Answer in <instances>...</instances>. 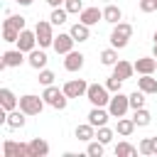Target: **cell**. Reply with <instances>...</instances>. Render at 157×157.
<instances>
[{"mask_svg": "<svg viewBox=\"0 0 157 157\" xmlns=\"http://www.w3.org/2000/svg\"><path fill=\"white\" fill-rule=\"evenodd\" d=\"M152 56L157 59V42H155V47H152Z\"/></svg>", "mask_w": 157, "mask_h": 157, "instance_id": "obj_42", "label": "cell"}, {"mask_svg": "<svg viewBox=\"0 0 157 157\" xmlns=\"http://www.w3.org/2000/svg\"><path fill=\"white\" fill-rule=\"evenodd\" d=\"M140 150L137 147H132L130 142H118L115 145V157H132V155H137Z\"/></svg>", "mask_w": 157, "mask_h": 157, "instance_id": "obj_30", "label": "cell"}, {"mask_svg": "<svg viewBox=\"0 0 157 157\" xmlns=\"http://www.w3.org/2000/svg\"><path fill=\"white\" fill-rule=\"evenodd\" d=\"M61 88H64V93H66L69 98H81V96H86L88 83H86L83 78H71V81H66Z\"/></svg>", "mask_w": 157, "mask_h": 157, "instance_id": "obj_9", "label": "cell"}, {"mask_svg": "<svg viewBox=\"0 0 157 157\" xmlns=\"http://www.w3.org/2000/svg\"><path fill=\"white\" fill-rule=\"evenodd\" d=\"M152 39H155V42H157V32H155V34H152Z\"/></svg>", "mask_w": 157, "mask_h": 157, "instance_id": "obj_43", "label": "cell"}, {"mask_svg": "<svg viewBox=\"0 0 157 157\" xmlns=\"http://www.w3.org/2000/svg\"><path fill=\"white\" fill-rule=\"evenodd\" d=\"M98 20H103V10H98V7H83L78 12V22H83L88 27L98 25Z\"/></svg>", "mask_w": 157, "mask_h": 157, "instance_id": "obj_14", "label": "cell"}, {"mask_svg": "<svg viewBox=\"0 0 157 157\" xmlns=\"http://www.w3.org/2000/svg\"><path fill=\"white\" fill-rule=\"evenodd\" d=\"M64 56H66V59H64V69H66V71L76 74V71H81V69H83V59H86V56H83L81 52H74V49H71V52H69V54H64Z\"/></svg>", "mask_w": 157, "mask_h": 157, "instance_id": "obj_13", "label": "cell"}, {"mask_svg": "<svg viewBox=\"0 0 157 157\" xmlns=\"http://www.w3.org/2000/svg\"><path fill=\"white\" fill-rule=\"evenodd\" d=\"M137 88L145 91L147 96H155L157 93V78H152V74H142L137 78Z\"/></svg>", "mask_w": 157, "mask_h": 157, "instance_id": "obj_25", "label": "cell"}, {"mask_svg": "<svg viewBox=\"0 0 157 157\" xmlns=\"http://www.w3.org/2000/svg\"><path fill=\"white\" fill-rule=\"evenodd\" d=\"M86 98H88L91 105H103V108H108V103H110V91L105 88V83H88Z\"/></svg>", "mask_w": 157, "mask_h": 157, "instance_id": "obj_3", "label": "cell"}, {"mask_svg": "<svg viewBox=\"0 0 157 157\" xmlns=\"http://www.w3.org/2000/svg\"><path fill=\"white\" fill-rule=\"evenodd\" d=\"M152 155H157V137H152Z\"/></svg>", "mask_w": 157, "mask_h": 157, "instance_id": "obj_41", "label": "cell"}, {"mask_svg": "<svg viewBox=\"0 0 157 157\" xmlns=\"http://www.w3.org/2000/svg\"><path fill=\"white\" fill-rule=\"evenodd\" d=\"M27 59H25V52L22 49H7L5 54H2V61H0V69H15V66H20V64H25Z\"/></svg>", "mask_w": 157, "mask_h": 157, "instance_id": "obj_8", "label": "cell"}, {"mask_svg": "<svg viewBox=\"0 0 157 157\" xmlns=\"http://www.w3.org/2000/svg\"><path fill=\"white\" fill-rule=\"evenodd\" d=\"M74 44H76V39L71 37V32H59L54 37V52L56 54H69L74 49Z\"/></svg>", "mask_w": 157, "mask_h": 157, "instance_id": "obj_11", "label": "cell"}, {"mask_svg": "<svg viewBox=\"0 0 157 157\" xmlns=\"http://www.w3.org/2000/svg\"><path fill=\"white\" fill-rule=\"evenodd\" d=\"M103 2H110V0H103Z\"/></svg>", "mask_w": 157, "mask_h": 157, "instance_id": "obj_44", "label": "cell"}, {"mask_svg": "<svg viewBox=\"0 0 157 157\" xmlns=\"http://www.w3.org/2000/svg\"><path fill=\"white\" fill-rule=\"evenodd\" d=\"M120 86H123V78H118L115 74H110V76L105 78V88H108L110 93H118V91H120Z\"/></svg>", "mask_w": 157, "mask_h": 157, "instance_id": "obj_35", "label": "cell"}, {"mask_svg": "<svg viewBox=\"0 0 157 157\" xmlns=\"http://www.w3.org/2000/svg\"><path fill=\"white\" fill-rule=\"evenodd\" d=\"M103 152H105V145L101 140H91L88 147H86V155L88 157H103Z\"/></svg>", "mask_w": 157, "mask_h": 157, "instance_id": "obj_31", "label": "cell"}, {"mask_svg": "<svg viewBox=\"0 0 157 157\" xmlns=\"http://www.w3.org/2000/svg\"><path fill=\"white\" fill-rule=\"evenodd\" d=\"M130 37H132V25L130 22H118V25H113V32H110V47L125 49Z\"/></svg>", "mask_w": 157, "mask_h": 157, "instance_id": "obj_2", "label": "cell"}, {"mask_svg": "<svg viewBox=\"0 0 157 157\" xmlns=\"http://www.w3.org/2000/svg\"><path fill=\"white\" fill-rule=\"evenodd\" d=\"M155 2H157V0H155Z\"/></svg>", "mask_w": 157, "mask_h": 157, "instance_id": "obj_45", "label": "cell"}, {"mask_svg": "<svg viewBox=\"0 0 157 157\" xmlns=\"http://www.w3.org/2000/svg\"><path fill=\"white\" fill-rule=\"evenodd\" d=\"M34 34H37V44L42 47V49H47V47H54V25L49 22V20H39L37 22V27H34Z\"/></svg>", "mask_w": 157, "mask_h": 157, "instance_id": "obj_4", "label": "cell"}, {"mask_svg": "<svg viewBox=\"0 0 157 157\" xmlns=\"http://www.w3.org/2000/svg\"><path fill=\"white\" fill-rule=\"evenodd\" d=\"M64 7L69 10V15H78V12L83 10V0H66Z\"/></svg>", "mask_w": 157, "mask_h": 157, "instance_id": "obj_37", "label": "cell"}, {"mask_svg": "<svg viewBox=\"0 0 157 157\" xmlns=\"http://www.w3.org/2000/svg\"><path fill=\"white\" fill-rule=\"evenodd\" d=\"M145 96H147V93H145V91H140V88H137V91H132V93H130V108H132V110L142 108V105H145Z\"/></svg>", "mask_w": 157, "mask_h": 157, "instance_id": "obj_32", "label": "cell"}, {"mask_svg": "<svg viewBox=\"0 0 157 157\" xmlns=\"http://www.w3.org/2000/svg\"><path fill=\"white\" fill-rule=\"evenodd\" d=\"M44 105H47V101L42 96H34V93L20 96V110H25L27 115H39L44 110Z\"/></svg>", "mask_w": 157, "mask_h": 157, "instance_id": "obj_5", "label": "cell"}, {"mask_svg": "<svg viewBox=\"0 0 157 157\" xmlns=\"http://www.w3.org/2000/svg\"><path fill=\"white\" fill-rule=\"evenodd\" d=\"M29 152H32V157H47L49 155V142L42 140V137H32L29 140Z\"/></svg>", "mask_w": 157, "mask_h": 157, "instance_id": "obj_24", "label": "cell"}, {"mask_svg": "<svg viewBox=\"0 0 157 157\" xmlns=\"http://www.w3.org/2000/svg\"><path fill=\"white\" fill-rule=\"evenodd\" d=\"M2 25H10V27H15V29H25V25H27V20L22 17V15H7V20L2 22Z\"/></svg>", "mask_w": 157, "mask_h": 157, "instance_id": "obj_33", "label": "cell"}, {"mask_svg": "<svg viewBox=\"0 0 157 157\" xmlns=\"http://www.w3.org/2000/svg\"><path fill=\"white\" fill-rule=\"evenodd\" d=\"M140 10L142 12H155L157 10V2L155 0H140Z\"/></svg>", "mask_w": 157, "mask_h": 157, "instance_id": "obj_39", "label": "cell"}, {"mask_svg": "<svg viewBox=\"0 0 157 157\" xmlns=\"http://www.w3.org/2000/svg\"><path fill=\"white\" fill-rule=\"evenodd\" d=\"M135 128H137V125H135V120H132V118H125V115H123V118H118L115 132H118L120 137H130V135L135 132Z\"/></svg>", "mask_w": 157, "mask_h": 157, "instance_id": "obj_23", "label": "cell"}, {"mask_svg": "<svg viewBox=\"0 0 157 157\" xmlns=\"http://www.w3.org/2000/svg\"><path fill=\"white\" fill-rule=\"evenodd\" d=\"M2 39L5 42H17L20 39V29H15V27H10V25H2Z\"/></svg>", "mask_w": 157, "mask_h": 157, "instance_id": "obj_34", "label": "cell"}, {"mask_svg": "<svg viewBox=\"0 0 157 157\" xmlns=\"http://www.w3.org/2000/svg\"><path fill=\"white\" fill-rule=\"evenodd\" d=\"M115 61H118V49H115V47L101 52V64H103V66H115Z\"/></svg>", "mask_w": 157, "mask_h": 157, "instance_id": "obj_29", "label": "cell"}, {"mask_svg": "<svg viewBox=\"0 0 157 157\" xmlns=\"http://www.w3.org/2000/svg\"><path fill=\"white\" fill-rule=\"evenodd\" d=\"M15 2H17V5H22V7H29L34 0H15Z\"/></svg>", "mask_w": 157, "mask_h": 157, "instance_id": "obj_40", "label": "cell"}, {"mask_svg": "<svg viewBox=\"0 0 157 157\" xmlns=\"http://www.w3.org/2000/svg\"><path fill=\"white\" fill-rule=\"evenodd\" d=\"M130 110V96H125V93H113L110 96V103H108V113H110V118H123L125 113Z\"/></svg>", "mask_w": 157, "mask_h": 157, "instance_id": "obj_6", "label": "cell"}, {"mask_svg": "<svg viewBox=\"0 0 157 157\" xmlns=\"http://www.w3.org/2000/svg\"><path fill=\"white\" fill-rule=\"evenodd\" d=\"M2 155H5V157H32V152H29V142L5 140V142H2Z\"/></svg>", "mask_w": 157, "mask_h": 157, "instance_id": "obj_7", "label": "cell"}, {"mask_svg": "<svg viewBox=\"0 0 157 157\" xmlns=\"http://www.w3.org/2000/svg\"><path fill=\"white\" fill-rule=\"evenodd\" d=\"M137 150H140V155H152V137H145V140H140Z\"/></svg>", "mask_w": 157, "mask_h": 157, "instance_id": "obj_38", "label": "cell"}, {"mask_svg": "<svg viewBox=\"0 0 157 157\" xmlns=\"http://www.w3.org/2000/svg\"><path fill=\"white\" fill-rule=\"evenodd\" d=\"M132 120H135V125H137V128H147V125L152 123V113L142 105V108H137V110L132 113Z\"/></svg>", "mask_w": 157, "mask_h": 157, "instance_id": "obj_26", "label": "cell"}, {"mask_svg": "<svg viewBox=\"0 0 157 157\" xmlns=\"http://www.w3.org/2000/svg\"><path fill=\"white\" fill-rule=\"evenodd\" d=\"M25 123H27V113H25V110H20V108L7 110V120H5V125H7L10 130H20V128H25Z\"/></svg>", "mask_w": 157, "mask_h": 157, "instance_id": "obj_15", "label": "cell"}, {"mask_svg": "<svg viewBox=\"0 0 157 157\" xmlns=\"http://www.w3.org/2000/svg\"><path fill=\"white\" fill-rule=\"evenodd\" d=\"M66 17H69V10H66V7H52L49 22H52L54 27H59V25H64V22H66Z\"/></svg>", "mask_w": 157, "mask_h": 157, "instance_id": "obj_27", "label": "cell"}, {"mask_svg": "<svg viewBox=\"0 0 157 157\" xmlns=\"http://www.w3.org/2000/svg\"><path fill=\"white\" fill-rule=\"evenodd\" d=\"M27 64L34 69V71H42L44 66H47V52L39 47V49H32L29 54H27Z\"/></svg>", "mask_w": 157, "mask_h": 157, "instance_id": "obj_16", "label": "cell"}, {"mask_svg": "<svg viewBox=\"0 0 157 157\" xmlns=\"http://www.w3.org/2000/svg\"><path fill=\"white\" fill-rule=\"evenodd\" d=\"M54 78H56V76H54V71H49V69H42L37 81H39L42 86H52V83H54Z\"/></svg>", "mask_w": 157, "mask_h": 157, "instance_id": "obj_36", "label": "cell"}, {"mask_svg": "<svg viewBox=\"0 0 157 157\" xmlns=\"http://www.w3.org/2000/svg\"><path fill=\"white\" fill-rule=\"evenodd\" d=\"M113 137H115V130H110L108 125L96 128V140H101L103 145H110V142H113Z\"/></svg>", "mask_w": 157, "mask_h": 157, "instance_id": "obj_28", "label": "cell"}, {"mask_svg": "<svg viewBox=\"0 0 157 157\" xmlns=\"http://www.w3.org/2000/svg\"><path fill=\"white\" fill-rule=\"evenodd\" d=\"M113 74H115L118 78L128 81V78H132V74H135V64H130V61H125V59H118L115 66H113Z\"/></svg>", "mask_w": 157, "mask_h": 157, "instance_id": "obj_17", "label": "cell"}, {"mask_svg": "<svg viewBox=\"0 0 157 157\" xmlns=\"http://www.w3.org/2000/svg\"><path fill=\"white\" fill-rule=\"evenodd\" d=\"M15 44H17V49H22L25 54H29L32 49H37V34H34V29H27V27H25V29L20 32V39H17Z\"/></svg>", "mask_w": 157, "mask_h": 157, "instance_id": "obj_10", "label": "cell"}, {"mask_svg": "<svg viewBox=\"0 0 157 157\" xmlns=\"http://www.w3.org/2000/svg\"><path fill=\"white\" fill-rule=\"evenodd\" d=\"M74 135H76V140H81V142H91V140H96V128H93V125L86 120V123L76 125Z\"/></svg>", "mask_w": 157, "mask_h": 157, "instance_id": "obj_19", "label": "cell"}, {"mask_svg": "<svg viewBox=\"0 0 157 157\" xmlns=\"http://www.w3.org/2000/svg\"><path fill=\"white\" fill-rule=\"evenodd\" d=\"M123 20V10L118 7V5H113V2H108L105 7H103V22H108V25H118Z\"/></svg>", "mask_w": 157, "mask_h": 157, "instance_id": "obj_20", "label": "cell"}, {"mask_svg": "<svg viewBox=\"0 0 157 157\" xmlns=\"http://www.w3.org/2000/svg\"><path fill=\"white\" fill-rule=\"evenodd\" d=\"M135 71L142 76V74H155L157 71V59L155 56H140L135 61Z\"/></svg>", "mask_w": 157, "mask_h": 157, "instance_id": "obj_18", "label": "cell"}, {"mask_svg": "<svg viewBox=\"0 0 157 157\" xmlns=\"http://www.w3.org/2000/svg\"><path fill=\"white\" fill-rule=\"evenodd\" d=\"M0 105L5 110H15V108H20V98L10 88H0Z\"/></svg>", "mask_w": 157, "mask_h": 157, "instance_id": "obj_22", "label": "cell"}, {"mask_svg": "<svg viewBox=\"0 0 157 157\" xmlns=\"http://www.w3.org/2000/svg\"><path fill=\"white\" fill-rule=\"evenodd\" d=\"M69 32H71V37H74V39H76L78 44H81V42H88V39H91V27H88V25H83V22H74Z\"/></svg>", "mask_w": 157, "mask_h": 157, "instance_id": "obj_21", "label": "cell"}, {"mask_svg": "<svg viewBox=\"0 0 157 157\" xmlns=\"http://www.w3.org/2000/svg\"><path fill=\"white\" fill-rule=\"evenodd\" d=\"M42 98H44L47 105H52L54 110H64V108L69 105V96L64 93V88H56L54 83H52V86H44Z\"/></svg>", "mask_w": 157, "mask_h": 157, "instance_id": "obj_1", "label": "cell"}, {"mask_svg": "<svg viewBox=\"0 0 157 157\" xmlns=\"http://www.w3.org/2000/svg\"><path fill=\"white\" fill-rule=\"evenodd\" d=\"M108 118H110V113H108V108H103V105H93V108L88 110V123H91L93 128L108 125Z\"/></svg>", "mask_w": 157, "mask_h": 157, "instance_id": "obj_12", "label": "cell"}]
</instances>
